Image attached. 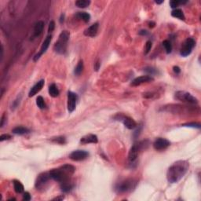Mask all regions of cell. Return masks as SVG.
<instances>
[{
	"label": "cell",
	"instance_id": "1",
	"mask_svg": "<svg viewBox=\"0 0 201 201\" xmlns=\"http://www.w3.org/2000/svg\"><path fill=\"white\" fill-rule=\"evenodd\" d=\"M189 163L186 160H178L174 163L168 168L167 178L170 183H177L187 173Z\"/></svg>",
	"mask_w": 201,
	"mask_h": 201
},
{
	"label": "cell",
	"instance_id": "2",
	"mask_svg": "<svg viewBox=\"0 0 201 201\" xmlns=\"http://www.w3.org/2000/svg\"><path fill=\"white\" fill-rule=\"evenodd\" d=\"M76 168L71 164H65L59 168L53 169L50 171V175L54 181H58L60 183L68 181L70 180V178L74 174Z\"/></svg>",
	"mask_w": 201,
	"mask_h": 201
},
{
	"label": "cell",
	"instance_id": "3",
	"mask_svg": "<svg viewBox=\"0 0 201 201\" xmlns=\"http://www.w3.org/2000/svg\"><path fill=\"white\" fill-rule=\"evenodd\" d=\"M70 34L68 31H63L59 35L58 39L54 46V51L58 54H64L66 52Z\"/></svg>",
	"mask_w": 201,
	"mask_h": 201
},
{
	"label": "cell",
	"instance_id": "4",
	"mask_svg": "<svg viewBox=\"0 0 201 201\" xmlns=\"http://www.w3.org/2000/svg\"><path fill=\"white\" fill-rule=\"evenodd\" d=\"M149 142L148 141H142L140 142L133 145L130 149L129 155H128V161L130 164H134L137 161V159L138 157L139 152L141 150L145 149L149 146Z\"/></svg>",
	"mask_w": 201,
	"mask_h": 201
},
{
	"label": "cell",
	"instance_id": "5",
	"mask_svg": "<svg viewBox=\"0 0 201 201\" xmlns=\"http://www.w3.org/2000/svg\"><path fill=\"white\" fill-rule=\"evenodd\" d=\"M138 185V181L135 179L129 178L124 181L119 182L115 186V190L118 193H124V192H130L136 188Z\"/></svg>",
	"mask_w": 201,
	"mask_h": 201
},
{
	"label": "cell",
	"instance_id": "6",
	"mask_svg": "<svg viewBox=\"0 0 201 201\" xmlns=\"http://www.w3.org/2000/svg\"><path fill=\"white\" fill-rule=\"evenodd\" d=\"M174 98L177 100L182 101V102L189 103V104H197L198 103V100H197L194 96H192V94L186 91H177L174 94Z\"/></svg>",
	"mask_w": 201,
	"mask_h": 201
},
{
	"label": "cell",
	"instance_id": "7",
	"mask_svg": "<svg viewBox=\"0 0 201 201\" xmlns=\"http://www.w3.org/2000/svg\"><path fill=\"white\" fill-rule=\"evenodd\" d=\"M51 178V177L50 175V172H43L41 173L38 177L36 181V189L37 190H43L47 186L48 181Z\"/></svg>",
	"mask_w": 201,
	"mask_h": 201
},
{
	"label": "cell",
	"instance_id": "8",
	"mask_svg": "<svg viewBox=\"0 0 201 201\" xmlns=\"http://www.w3.org/2000/svg\"><path fill=\"white\" fill-rule=\"evenodd\" d=\"M195 47V40L192 38H188L185 40L182 46H181V50H180V54L182 57L189 56Z\"/></svg>",
	"mask_w": 201,
	"mask_h": 201
},
{
	"label": "cell",
	"instance_id": "9",
	"mask_svg": "<svg viewBox=\"0 0 201 201\" xmlns=\"http://www.w3.org/2000/svg\"><path fill=\"white\" fill-rule=\"evenodd\" d=\"M116 116H118V118H116L117 120H121L123 122V123L124 124L126 127L129 130L134 129V128L137 127V123L132 118L129 117V116H123V115L118 114Z\"/></svg>",
	"mask_w": 201,
	"mask_h": 201
},
{
	"label": "cell",
	"instance_id": "10",
	"mask_svg": "<svg viewBox=\"0 0 201 201\" xmlns=\"http://www.w3.org/2000/svg\"><path fill=\"white\" fill-rule=\"evenodd\" d=\"M89 157V153L84 150H76L69 155V158L74 161L84 160Z\"/></svg>",
	"mask_w": 201,
	"mask_h": 201
},
{
	"label": "cell",
	"instance_id": "11",
	"mask_svg": "<svg viewBox=\"0 0 201 201\" xmlns=\"http://www.w3.org/2000/svg\"><path fill=\"white\" fill-rule=\"evenodd\" d=\"M170 145V142L168 140L163 138H158L153 143V147L157 151H161L168 149Z\"/></svg>",
	"mask_w": 201,
	"mask_h": 201
},
{
	"label": "cell",
	"instance_id": "12",
	"mask_svg": "<svg viewBox=\"0 0 201 201\" xmlns=\"http://www.w3.org/2000/svg\"><path fill=\"white\" fill-rule=\"evenodd\" d=\"M77 102V95L72 91L68 92V110L69 112H72L76 109Z\"/></svg>",
	"mask_w": 201,
	"mask_h": 201
},
{
	"label": "cell",
	"instance_id": "13",
	"mask_svg": "<svg viewBox=\"0 0 201 201\" xmlns=\"http://www.w3.org/2000/svg\"><path fill=\"white\" fill-rule=\"evenodd\" d=\"M51 40H52L51 36H48L47 38L45 39L44 42H43V45H42V47H41L40 51L39 52L38 54H36V55H35V57H34V58H33L34 61H37V60H38L39 59L41 58V56H42L43 54L46 53V51H47V49H48V47H49L50 44Z\"/></svg>",
	"mask_w": 201,
	"mask_h": 201
},
{
	"label": "cell",
	"instance_id": "14",
	"mask_svg": "<svg viewBox=\"0 0 201 201\" xmlns=\"http://www.w3.org/2000/svg\"><path fill=\"white\" fill-rule=\"evenodd\" d=\"M154 80L153 77H152L151 76H139V77H137L132 81L130 85L133 86V87H138V86L141 85L142 83H149V82H152V81Z\"/></svg>",
	"mask_w": 201,
	"mask_h": 201
},
{
	"label": "cell",
	"instance_id": "15",
	"mask_svg": "<svg viewBox=\"0 0 201 201\" xmlns=\"http://www.w3.org/2000/svg\"><path fill=\"white\" fill-rule=\"evenodd\" d=\"M44 83H45L44 79H41V80L39 81L38 83H36V84L33 86V87H31V90H30V91H29V94H28V96L31 98V97L35 96L36 94H38L39 92L41 90H42V88L43 87V86H44Z\"/></svg>",
	"mask_w": 201,
	"mask_h": 201
},
{
	"label": "cell",
	"instance_id": "16",
	"mask_svg": "<svg viewBox=\"0 0 201 201\" xmlns=\"http://www.w3.org/2000/svg\"><path fill=\"white\" fill-rule=\"evenodd\" d=\"M98 27H99L98 23H95L94 25H92L91 26H90V27L87 28V29H85V31H84V35H85L86 36H88V37H94V36L97 35V33H98Z\"/></svg>",
	"mask_w": 201,
	"mask_h": 201
},
{
	"label": "cell",
	"instance_id": "17",
	"mask_svg": "<svg viewBox=\"0 0 201 201\" xmlns=\"http://www.w3.org/2000/svg\"><path fill=\"white\" fill-rule=\"evenodd\" d=\"M98 139L95 134H87L80 139V142L82 144H96L98 143Z\"/></svg>",
	"mask_w": 201,
	"mask_h": 201
},
{
	"label": "cell",
	"instance_id": "18",
	"mask_svg": "<svg viewBox=\"0 0 201 201\" xmlns=\"http://www.w3.org/2000/svg\"><path fill=\"white\" fill-rule=\"evenodd\" d=\"M43 28H44V22L43 21L39 20L36 23L35 28H34V38H36V37L40 36L43 31Z\"/></svg>",
	"mask_w": 201,
	"mask_h": 201
},
{
	"label": "cell",
	"instance_id": "19",
	"mask_svg": "<svg viewBox=\"0 0 201 201\" xmlns=\"http://www.w3.org/2000/svg\"><path fill=\"white\" fill-rule=\"evenodd\" d=\"M60 92H59V90L57 87L56 84H51V85L49 87V94L52 98H57V97L59 95Z\"/></svg>",
	"mask_w": 201,
	"mask_h": 201
},
{
	"label": "cell",
	"instance_id": "20",
	"mask_svg": "<svg viewBox=\"0 0 201 201\" xmlns=\"http://www.w3.org/2000/svg\"><path fill=\"white\" fill-rule=\"evenodd\" d=\"M171 16L174 17H176L179 20H185L186 17H185V15H184L183 12L181 9H174V10H172L171 12Z\"/></svg>",
	"mask_w": 201,
	"mask_h": 201
},
{
	"label": "cell",
	"instance_id": "21",
	"mask_svg": "<svg viewBox=\"0 0 201 201\" xmlns=\"http://www.w3.org/2000/svg\"><path fill=\"white\" fill-rule=\"evenodd\" d=\"M12 132L15 134H18V135H23V134H28L29 132V130L24 127H17L12 130Z\"/></svg>",
	"mask_w": 201,
	"mask_h": 201
},
{
	"label": "cell",
	"instance_id": "22",
	"mask_svg": "<svg viewBox=\"0 0 201 201\" xmlns=\"http://www.w3.org/2000/svg\"><path fill=\"white\" fill-rule=\"evenodd\" d=\"M76 17L83 20L84 22H88L90 19V15L87 12H78L76 14Z\"/></svg>",
	"mask_w": 201,
	"mask_h": 201
},
{
	"label": "cell",
	"instance_id": "23",
	"mask_svg": "<svg viewBox=\"0 0 201 201\" xmlns=\"http://www.w3.org/2000/svg\"><path fill=\"white\" fill-rule=\"evenodd\" d=\"M72 188H73V186L70 183L69 181H65V182L60 183V189L64 192H70L72 189Z\"/></svg>",
	"mask_w": 201,
	"mask_h": 201
},
{
	"label": "cell",
	"instance_id": "24",
	"mask_svg": "<svg viewBox=\"0 0 201 201\" xmlns=\"http://www.w3.org/2000/svg\"><path fill=\"white\" fill-rule=\"evenodd\" d=\"M13 183H14V190L17 193H22L24 192V186L21 184L20 181H17V180H14Z\"/></svg>",
	"mask_w": 201,
	"mask_h": 201
},
{
	"label": "cell",
	"instance_id": "25",
	"mask_svg": "<svg viewBox=\"0 0 201 201\" xmlns=\"http://www.w3.org/2000/svg\"><path fill=\"white\" fill-rule=\"evenodd\" d=\"M83 60H80L78 62L77 65H76V68H75V71H74V73L76 76H80V74L83 72Z\"/></svg>",
	"mask_w": 201,
	"mask_h": 201
},
{
	"label": "cell",
	"instance_id": "26",
	"mask_svg": "<svg viewBox=\"0 0 201 201\" xmlns=\"http://www.w3.org/2000/svg\"><path fill=\"white\" fill-rule=\"evenodd\" d=\"M90 4V1L89 0H78L76 2V6L79 8H86Z\"/></svg>",
	"mask_w": 201,
	"mask_h": 201
},
{
	"label": "cell",
	"instance_id": "27",
	"mask_svg": "<svg viewBox=\"0 0 201 201\" xmlns=\"http://www.w3.org/2000/svg\"><path fill=\"white\" fill-rule=\"evenodd\" d=\"M163 46L165 49L167 54H170L172 51V45L169 40H164L163 42Z\"/></svg>",
	"mask_w": 201,
	"mask_h": 201
},
{
	"label": "cell",
	"instance_id": "28",
	"mask_svg": "<svg viewBox=\"0 0 201 201\" xmlns=\"http://www.w3.org/2000/svg\"><path fill=\"white\" fill-rule=\"evenodd\" d=\"M36 105L40 109H44L46 108V103L44 101V99L42 96H39L36 98Z\"/></svg>",
	"mask_w": 201,
	"mask_h": 201
},
{
	"label": "cell",
	"instance_id": "29",
	"mask_svg": "<svg viewBox=\"0 0 201 201\" xmlns=\"http://www.w3.org/2000/svg\"><path fill=\"white\" fill-rule=\"evenodd\" d=\"M187 3V1L184 2V1H178V0H173L170 2V6L173 9H176V7H178L179 5L181 4H186Z\"/></svg>",
	"mask_w": 201,
	"mask_h": 201
},
{
	"label": "cell",
	"instance_id": "30",
	"mask_svg": "<svg viewBox=\"0 0 201 201\" xmlns=\"http://www.w3.org/2000/svg\"><path fill=\"white\" fill-rule=\"evenodd\" d=\"M145 72L149 74V76H153V75H157L159 73L158 70L152 67H146L145 68Z\"/></svg>",
	"mask_w": 201,
	"mask_h": 201
},
{
	"label": "cell",
	"instance_id": "31",
	"mask_svg": "<svg viewBox=\"0 0 201 201\" xmlns=\"http://www.w3.org/2000/svg\"><path fill=\"white\" fill-rule=\"evenodd\" d=\"M52 141H54V142H56V143L60 144V145H64V144L66 143V138L64 136L54 138L52 139Z\"/></svg>",
	"mask_w": 201,
	"mask_h": 201
},
{
	"label": "cell",
	"instance_id": "32",
	"mask_svg": "<svg viewBox=\"0 0 201 201\" xmlns=\"http://www.w3.org/2000/svg\"><path fill=\"white\" fill-rule=\"evenodd\" d=\"M182 127H192V128H197L200 129V124L198 123H189L182 124Z\"/></svg>",
	"mask_w": 201,
	"mask_h": 201
},
{
	"label": "cell",
	"instance_id": "33",
	"mask_svg": "<svg viewBox=\"0 0 201 201\" xmlns=\"http://www.w3.org/2000/svg\"><path fill=\"white\" fill-rule=\"evenodd\" d=\"M151 48H152V43H151V41H147V42H146V44H145V54H147L151 50Z\"/></svg>",
	"mask_w": 201,
	"mask_h": 201
},
{
	"label": "cell",
	"instance_id": "34",
	"mask_svg": "<svg viewBox=\"0 0 201 201\" xmlns=\"http://www.w3.org/2000/svg\"><path fill=\"white\" fill-rule=\"evenodd\" d=\"M54 28H55V23H54V20H51V21L50 22L49 28H48V31H49L50 33L54 31Z\"/></svg>",
	"mask_w": 201,
	"mask_h": 201
},
{
	"label": "cell",
	"instance_id": "35",
	"mask_svg": "<svg viewBox=\"0 0 201 201\" xmlns=\"http://www.w3.org/2000/svg\"><path fill=\"white\" fill-rule=\"evenodd\" d=\"M11 138V136L9 134H2L0 137V141H3L5 140H9Z\"/></svg>",
	"mask_w": 201,
	"mask_h": 201
},
{
	"label": "cell",
	"instance_id": "36",
	"mask_svg": "<svg viewBox=\"0 0 201 201\" xmlns=\"http://www.w3.org/2000/svg\"><path fill=\"white\" fill-rule=\"evenodd\" d=\"M23 200L25 201H28L31 200V196L29 194V192H25V193H24V195H23Z\"/></svg>",
	"mask_w": 201,
	"mask_h": 201
},
{
	"label": "cell",
	"instance_id": "37",
	"mask_svg": "<svg viewBox=\"0 0 201 201\" xmlns=\"http://www.w3.org/2000/svg\"><path fill=\"white\" fill-rule=\"evenodd\" d=\"M173 70H174V72L176 74H179L181 72V69H180V68H179L178 66H174V67L173 68Z\"/></svg>",
	"mask_w": 201,
	"mask_h": 201
},
{
	"label": "cell",
	"instance_id": "38",
	"mask_svg": "<svg viewBox=\"0 0 201 201\" xmlns=\"http://www.w3.org/2000/svg\"><path fill=\"white\" fill-rule=\"evenodd\" d=\"M100 61L98 60V61L95 63V65H94V69H95V71H98V69L100 68Z\"/></svg>",
	"mask_w": 201,
	"mask_h": 201
},
{
	"label": "cell",
	"instance_id": "39",
	"mask_svg": "<svg viewBox=\"0 0 201 201\" xmlns=\"http://www.w3.org/2000/svg\"><path fill=\"white\" fill-rule=\"evenodd\" d=\"M5 116H5V114H3L2 116V118H1V124H0V127H2L4 126V122H5V120H6Z\"/></svg>",
	"mask_w": 201,
	"mask_h": 201
},
{
	"label": "cell",
	"instance_id": "40",
	"mask_svg": "<svg viewBox=\"0 0 201 201\" xmlns=\"http://www.w3.org/2000/svg\"><path fill=\"white\" fill-rule=\"evenodd\" d=\"M139 34H140V35H142V36H145V35H147L148 34V31H145V30H141V31L139 32Z\"/></svg>",
	"mask_w": 201,
	"mask_h": 201
},
{
	"label": "cell",
	"instance_id": "41",
	"mask_svg": "<svg viewBox=\"0 0 201 201\" xmlns=\"http://www.w3.org/2000/svg\"><path fill=\"white\" fill-rule=\"evenodd\" d=\"M63 199H64V197H63V196H60V197H56V198H54V200H62Z\"/></svg>",
	"mask_w": 201,
	"mask_h": 201
},
{
	"label": "cell",
	"instance_id": "42",
	"mask_svg": "<svg viewBox=\"0 0 201 201\" xmlns=\"http://www.w3.org/2000/svg\"><path fill=\"white\" fill-rule=\"evenodd\" d=\"M64 18H65V14H61L60 15V22L62 23L63 21H64Z\"/></svg>",
	"mask_w": 201,
	"mask_h": 201
},
{
	"label": "cell",
	"instance_id": "43",
	"mask_svg": "<svg viewBox=\"0 0 201 201\" xmlns=\"http://www.w3.org/2000/svg\"><path fill=\"white\" fill-rule=\"evenodd\" d=\"M163 1H156V3L157 4H161V3H163Z\"/></svg>",
	"mask_w": 201,
	"mask_h": 201
}]
</instances>
